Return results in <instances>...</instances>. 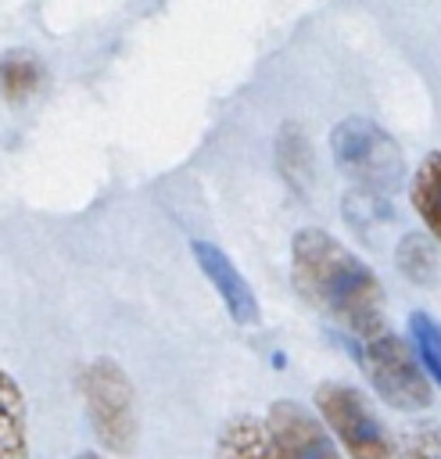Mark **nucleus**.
I'll return each mask as SVG.
<instances>
[{
    "label": "nucleus",
    "instance_id": "f257e3e1",
    "mask_svg": "<svg viewBox=\"0 0 441 459\" xmlns=\"http://www.w3.org/2000/svg\"><path fill=\"white\" fill-rule=\"evenodd\" d=\"M294 287L355 337L384 326V290L376 273L326 230L305 226L290 240Z\"/></svg>",
    "mask_w": 441,
    "mask_h": 459
},
{
    "label": "nucleus",
    "instance_id": "f03ea898",
    "mask_svg": "<svg viewBox=\"0 0 441 459\" xmlns=\"http://www.w3.org/2000/svg\"><path fill=\"white\" fill-rule=\"evenodd\" d=\"M330 151H333L337 169L373 197L391 194L405 176L398 143L369 118L351 115L337 122V129L330 133Z\"/></svg>",
    "mask_w": 441,
    "mask_h": 459
},
{
    "label": "nucleus",
    "instance_id": "7ed1b4c3",
    "mask_svg": "<svg viewBox=\"0 0 441 459\" xmlns=\"http://www.w3.org/2000/svg\"><path fill=\"white\" fill-rule=\"evenodd\" d=\"M362 366L369 384L376 387V394L402 409V412H419L430 405L434 391L427 380V369L416 362L409 341H402L398 333L387 330V323L373 333H362Z\"/></svg>",
    "mask_w": 441,
    "mask_h": 459
},
{
    "label": "nucleus",
    "instance_id": "20e7f679",
    "mask_svg": "<svg viewBox=\"0 0 441 459\" xmlns=\"http://www.w3.org/2000/svg\"><path fill=\"white\" fill-rule=\"evenodd\" d=\"M82 402L97 441L108 452H129L136 445V394L118 362L97 359L82 373Z\"/></svg>",
    "mask_w": 441,
    "mask_h": 459
},
{
    "label": "nucleus",
    "instance_id": "39448f33",
    "mask_svg": "<svg viewBox=\"0 0 441 459\" xmlns=\"http://www.w3.org/2000/svg\"><path fill=\"white\" fill-rule=\"evenodd\" d=\"M316 409L326 430L341 441L351 459H394V441L387 437L384 423L369 409V402L348 384H319Z\"/></svg>",
    "mask_w": 441,
    "mask_h": 459
},
{
    "label": "nucleus",
    "instance_id": "423d86ee",
    "mask_svg": "<svg viewBox=\"0 0 441 459\" xmlns=\"http://www.w3.org/2000/svg\"><path fill=\"white\" fill-rule=\"evenodd\" d=\"M265 427L280 459H341L337 445L326 434V423L290 398H280L269 405Z\"/></svg>",
    "mask_w": 441,
    "mask_h": 459
},
{
    "label": "nucleus",
    "instance_id": "0eeeda50",
    "mask_svg": "<svg viewBox=\"0 0 441 459\" xmlns=\"http://www.w3.org/2000/svg\"><path fill=\"white\" fill-rule=\"evenodd\" d=\"M194 258L201 265V273L208 276V283L219 290V298L226 301L229 316L237 323H258V301H255V290L251 283L240 276V269L229 262V255L208 240H194Z\"/></svg>",
    "mask_w": 441,
    "mask_h": 459
},
{
    "label": "nucleus",
    "instance_id": "6e6552de",
    "mask_svg": "<svg viewBox=\"0 0 441 459\" xmlns=\"http://www.w3.org/2000/svg\"><path fill=\"white\" fill-rule=\"evenodd\" d=\"M0 459H29L25 394L4 366H0Z\"/></svg>",
    "mask_w": 441,
    "mask_h": 459
},
{
    "label": "nucleus",
    "instance_id": "1a4fd4ad",
    "mask_svg": "<svg viewBox=\"0 0 441 459\" xmlns=\"http://www.w3.org/2000/svg\"><path fill=\"white\" fill-rule=\"evenodd\" d=\"M215 459H280L276 445L269 437L265 420L255 416H233L215 441Z\"/></svg>",
    "mask_w": 441,
    "mask_h": 459
},
{
    "label": "nucleus",
    "instance_id": "9d476101",
    "mask_svg": "<svg viewBox=\"0 0 441 459\" xmlns=\"http://www.w3.org/2000/svg\"><path fill=\"white\" fill-rule=\"evenodd\" d=\"M409 197H412L416 215L423 219V226L430 230V237L441 247V151H434L419 161V169L412 172Z\"/></svg>",
    "mask_w": 441,
    "mask_h": 459
},
{
    "label": "nucleus",
    "instance_id": "9b49d317",
    "mask_svg": "<svg viewBox=\"0 0 441 459\" xmlns=\"http://www.w3.org/2000/svg\"><path fill=\"white\" fill-rule=\"evenodd\" d=\"M39 79H43V65H39L36 54H29V50H11V54H4V61H0V93H4L11 104L29 100V97L36 93Z\"/></svg>",
    "mask_w": 441,
    "mask_h": 459
},
{
    "label": "nucleus",
    "instance_id": "f8f14e48",
    "mask_svg": "<svg viewBox=\"0 0 441 459\" xmlns=\"http://www.w3.org/2000/svg\"><path fill=\"white\" fill-rule=\"evenodd\" d=\"M394 262H398L402 276H409L412 283L430 287L437 280V247L427 237H419V233L402 237V244L394 251Z\"/></svg>",
    "mask_w": 441,
    "mask_h": 459
},
{
    "label": "nucleus",
    "instance_id": "ddd939ff",
    "mask_svg": "<svg viewBox=\"0 0 441 459\" xmlns=\"http://www.w3.org/2000/svg\"><path fill=\"white\" fill-rule=\"evenodd\" d=\"M409 341H412V351L419 355V366L441 384V323L427 312H412L409 316Z\"/></svg>",
    "mask_w": 441,
    "mask_h": 459
},
{
    "label": "nucleus",
    "instance_id": "4468645a",
    "mask_svg": "<svg viewBox=\"0 0 441 459\" xmlns=\"http://www.w3.org/2000/svg\"><path fill=\"white\" fill-rule=\"evenodd\" d=\"M394 459H441V430L437 427H412L398 437Z\"/></svg>",
    "mask_w": 441,
    "mask_h": 459
},
{
    "label": "nucleus",
    "instance_id": "2eb2a0df",
    "mask_svg": "<svg viewBox=\"0 0 441 459\" xmlns=\"http://www.w3.org/2000/svg\"><path fill=\"white\" fill-rule=\"evenodd\" d=\"M75 459H100L97 452H82V455H75Z\"/></svg>",
    "mask_w": 441,
    "mask_h": 459
}]
</instances>
